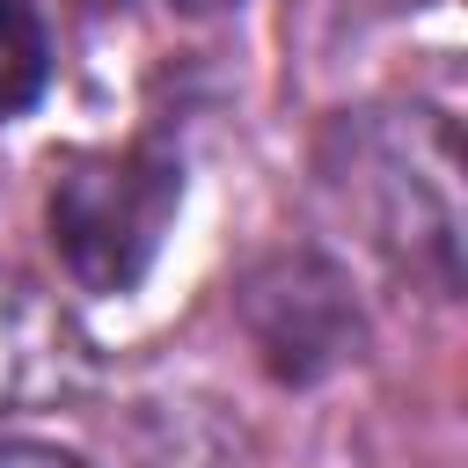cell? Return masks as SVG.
I'll return each instance as SVG.
<instances>
[{
    "label": "cell",
    "instance_id": "obj_3",
    "mask_svg": "<svg viewBox=\"0 0 468 468\" xmlns=\"http://www.w3.org/2000/svg\"><path fill=\"white\" fill-rule=\"evenodd\" d=\"M73 380V336L51 307L29 300V285L0 278V402H29Z\"/></svg>",
    "mask_w": 468,
    "mask_h": 468
},
{
    "label": "cell",
    "instance_id": "obj_2",
    "mask_svg": "<svg viewBox=\"0 0 468 468\" xmlns=\"http://www.w3.org/2000/svg\"><path fill=\"white\" fill-rule=\"evenodd\" d=\"M241 322L278 380H322L358 351V307L344 292V271L322 256H271L241 285Z\"/></svg>",
    "mask_w": 468,
    "mask_h": 468
},
{
    "label": "cell",
    "instance_id": "obj_5",
    "mask_svg": "<svg viewBox=\"0 0 468 468\" xmlns=\"http://www.w3.org/2000/svg\"><path fill=\"white\" fill-rule=\"evenodd\" d=\"M0 468H80V461L51 453V446H29V439H0Z\"/></svg>",
    "mask_w": 468,
    "mask_h": 468
},
{
    "label": "cell",
    "instance_id": "obj_6",
    "mask_svg": "<svg viewBox=\"0 0 468 468\" xmlns=\"http://www.w3.org/2000/svg\"><path fill=\"white\" fill-rule=\"evenodd\" d=\"M183 15H219V7H234V0H176Z\"/></svg>",
    "mask_w": 468,
    "mask_h": 468
},
{
    "label": "cell",
    "instance_id": "obj_4",
    "mask_svg": "<svg viewBox=\"0 0 468 468\" xmlns=\"http://www.w3.org/2000/svg\"><path fill=\"white\" fill-rule=\"evenodd\" d=\"M51 73V51H44V22L29 0H0V110H22L37 102Z\"/></svg>",
    "mask_w": 468,
    "mask_h": 468
},
{
    "label": "cell",
    "instance_id": "obj_1",
    "mask_svg": "<svg viewBox=\"0 0 468 468\" xmlns=\"http://www.w3.org/2000/svg\"><path fill=\"white\" fill-rule=\"evenodd\" d=\"M183 205V168L161 146L80 154L51 183V241L88 292H132L161 256V234Z\"/></svg>",
    "mask_w": 468,
    "mask_h": 468
}]
</instances>
